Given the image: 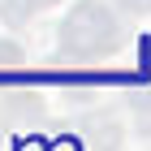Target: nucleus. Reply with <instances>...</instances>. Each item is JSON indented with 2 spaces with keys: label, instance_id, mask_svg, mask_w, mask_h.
Returning <instances> with one entry per match:
<instances>
[]
</instances>
